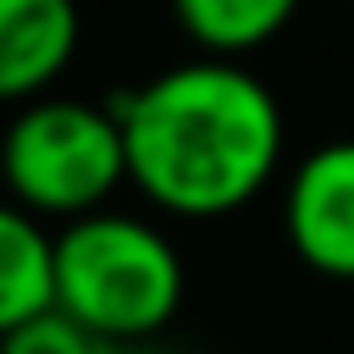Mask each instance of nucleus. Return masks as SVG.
<instances>
[{"label": "nucleus", "mask_w": 354, "mask_h": 354, "mask_svg": "<svg viewBox=\"0 0 354 354\" xmlns=\"http://www.w3.org/2000/svg\"><path fill=\"white\" fill-rule=\"evenodd\" d=\"M6 199L39 221H83L127 183V144L116 105L44 94L11 111L0 133Z\"/></svg>", "instance_id": "nucleus-3"}, {"label": "nucleus", "mask_w": 354, "mask_h": 354, "mask_svg": "<svg viewBox=\"0 0 354 354\" xmlns=\"http://www.w3.org/2000/svg\"><path fill=\"white\" fill-rule=\"evenodd\" d=\"M55 304V232L0 199V337Z\"/></svg>", "instance_id": "nucleus-6"}, {"label": "nucleus", "mask_w": 354, "mask_h": 354, "mask_svg": "<svg viewBox=\"0 0 354 354\" xmlns=\"http://www.w3.org/2000/svg\"><path fill=\"white\" fill-rule=\"evenodd\" d=\"M127 183L177 221H216L254 205L282 171L288 122L266 77L238 61H183L116 100Z\"/></svg>", "instance_id": "nucleus-1"}, {"label": "nucleus", "mask_w": 354, "mask_h": 354, "mask_svg": "<svg viewBox=\"0 0 354 354\" xmlns=\"http://www.w3.org/2000/svg\"><path fill=\"white\" fill-rule=\"evenodd\" d=\"M0 354H111V343H100L88 326H77L66 310H44L33 321H22L17 332L0 337Z\"/></svg>", "instance_id": "nucleus-8"}, {"label": "nucleus", "mask_w": 354, "mask_h": 354, "mask_svg": "<svg viewBox=\"0 0 354 354\" xmlns=\"http://www.w3.org/2000/svg\"><path fill=\"white\" fill-rule=\"evenodd\" d=\"M171 17L205 55L238 61L271 44L299 17V0H171Z\"/></svg>", "instance_id": "nucleus-7"}, {"label": "nucleus", "mask_w": 354, "mask_h": 354, "mask_svg": "<svg viewBox=\"0 0 354 354\" xmlns=\"http://www.w3.org/2000/svg\"><path fill=\"white\" fill-rule=\"evenodd\" d=\"M77 0H0V105L44 100L77 55Z\"/></svg>", "instance_id": "nucleus-5"}, {"label": "nucleus", "mask_w": 354, "mask_h": 354, "mask_svg": "<svg viewBox=\"0 0 354 354\" xmlns=\"http://www.w3.org/2000/svg\"><path fill=\"white\" fill-rule=\"evenodd\" d=\"M282 238L315 277L354 282V138H332L288 171Z\"/></svg>", "instance_id": "nucleus-4"}, {"label": "nucleus", "mask_w": 354, "mask_h": 354, "mask_svg": "<svg viewBox=\"0 0 354 354\" xmlns=\"http://www.w3.org/2000/svg\"><path fill=\"white\" fill-rule=\"evenodd\" d=\"M183 304L177 243L133 210H94L55 232V310L100 343H155Z\"/></svg>", "instance_id": "nucleus-2"}, {"label": "nucleus", "mask_w": 354, "mask_h": 354, "mask_svg": "<svg viewBox=\"0 0 354 354\" xmlns=\"http://www.w3.org/2000/svg\"><path fill=\"white\" fill-rule=\"evenodd\" d=\"M111 354H166V348H155V343H127V348H111Z\"/></svg>", "instance_id": "nucleus-9"}]
</instances>
